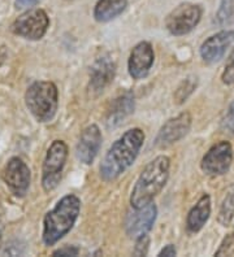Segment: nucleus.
<instances>
[{"label":"nucleus","instance_id":"21","mask_svg":"<svg viewBox=\"0 0 234 257\" xmlns=\"http://www.w3.org/2000/svg\"><path fill=\"white\" fill-rule=\"evenodd\" d=\"M197 87V78H186L181 85L178 86V88L176 90L175 99L178 104L184 103L187 97L193 94V91Z\"/></svg>","mask_w":234,"mask_h":257},{"label":"nucleus","instance_id":"18","mask_svg":"<svg viewBox=\"0 0 234 257\" xmlns=\"http://www.w3.org/2000/svg\"><path fill=\"white\" fill-rule=\"evenodd\" d=\"M128 7V0H98L94 8V19L108 22L119 17Z\"/></svg>","mask_w":234,"mask_h":257},{"label":"nucleus","instance_id":"8","mask_svg":"<svg viewBox=\"0 0 234 257\" xmlns=\"http://www.w3.org/2000/svg\"><path fill=\"white\" fill-rule=\"evenodd\" d=\"M233 163V148L226 141H221L209 148L203 156L200 168L207 176L218 177L228 173Z\"/></svg>","mask_w":234,"mask_h":257},{"label":"nucleus","instance_id":"6","mask_svg":"<svg viewBox=\"0 0 234 257\" xmlns=\"http://www.w3.org/2000/svg\"><path fill=\"white\" fill-rule=\"evenodd\" d=\"M203 10L199 4L182 3L169 13L166 19V28L172 35L181 37L186 35L194 29L202 19Z\"/></svg>","mask_w":234,"mask_h":257},{"label":"nucleus","instance_id":"9","mask_svg":"<svg viewBox=\"0 0 234 257\" xmlns=\"http://www.w3.org/2000/svg\"><path fill=\"white\" fill-rule=\"evenodd\" d=\"M4 183L15 196H25L30 187L31 174L29 166L20 157H12L4 166L2 173Z\"/></svg>","mask_w":234,"mask_h":257},{"label":"nucleus","instance_id":"17","mask_svg":"<svg viewBox=\"0 0 234 257\" xmlns=\"http://www.w3.org/2000/svg\"><path fill=\"white\" fill-rule=\"evenodd\" d=\"M209 214H211V198L209 195L204 194L197 204L190 209L186 218V229L190 234L200 231L203 226L208 221Z\"/></svg>","mask_w":234,"mask_h":257},{"label":"nucleus","instance_id":"19","mask_svg":"<svg viewBox=\"0 0 234 257\" xmlns=\"http://www.w3.org/2000/svg\"><path fill=\"white\" fill-rule=\"evenodd\" d=\"M215 25L220 28L231 25L234 22V0H221L215 16Z\"/></svg>","mask_w":234,"mask_h":257},{"label":"nucleus","instance_id":"29","mask_svg":"<svg viewBox=\"0 0 234 257\" xmlns=\"http://www.w3.org/2000/svg\"><path fill=\"white\" fill-rule=\"evenodd\" d=\"M6 59H7V50L4 46H2V47H0V66H2V64H3L4 61H6Z\"/></svg>","mask_w":234,"mask_h":257},{"label":"nucleus","instance_id":"25","mask_svg":"<svg viewBox=\"0 0 234 257\" xmlns=\"http://www.w3.org/2000/svg\"><path fill=\"white\" fill-rule=\"evenodd\" d=\"M234 245V234H229V235L225 236V239L222 240L221 245L218 248V251H216V256H221V254H228L230 252V249Z\"/></svg>","mask_w":234,"mask_h":257},{"label":"nucleus","instance_id":"3","mask_svg":"<svg viewBox=\"0 0 234 257\" xmlns=\"http://www.w3.org/2000/svg\"><path fill=\"white\" fill-rule=\"evenodd\" d=\"M81 210V200L73 194L65 195L47 212L43 220L42 239L47 247L56 244L73 229Z\"/></svg>","mask_w":234,"mask_h":257},{"label":"nucleus","instance_id":"23","mask_svg":"<svg viewBox=\"0 0 234 257\" xmlns=\"http://www.w3.org/2000/svg\"><path fill=\"white\" fill-rule=\"evenodd\" d=\"M221 81L224 85H233L234 83V51L229 57L228 63L225 65L224 72L221 74Z\"/></svg>","mask_w":234,"mask_h":257},{"label":"nucleus","instance_id":"2","mask_svg":"<svg viewBox=\"0 0 234 257\" xmlns=\"http://www.w3.org/2000/svg\"><path fill=\"white\" fill-rule=\"evenodd\" d=\"M171 160L169 157L158 156L146 165L140 176L138 177L134 188L130 195L131 208H142L152 203L153 199L160 194L169 178Z\"/></svg>","mask_w":234,"mask_h":257},{"label":"nucleus","instance_id":"30","mask_svg":"<svg viewBox=\"0 0 234 257\" xmlns=\"http://www.w3.org/2000/svg\"><path fill=\"white\" fill-rule=\"evenodd\" d=\"M0 238H2V235H0Z\"/></svg>","mask_w":234,"mask_h":257},{"label":"nucleus","instance_id":"12","mask_svg":"<svg viewBox=\"0 0 234 257\" xmlns=\"http://www.w3.org/2000/svg\"><path fill=\"white\" fill-rule=\"evenodd\" d=\"M234 43V30H222L211 35L200 46L199 54L207 64L217 63Z\"/></svg>","mask_w":234,"mask_h":257},{"label":"nucleus","instance_id":"14","mask_svg":"<svg viewBox=\"0 0 234 257\" xmlns=\"http://www.w3.org/2000/svg\"><path fill=\"white\" fill-rule=\"evenodd\" d=\"M116 74V63L111 55H103L94 63L90 70L89 88L93 92H102L107 86L111 85Z\"/></svg>","mask_w":234,"mask_h":257},{"label":"nucleus","instance_id":"7","mask_svg":"<svg viewBox=\"0 0 234 257\" xmlns=\"http://www.w3.org/2000/svg\"><path fill=\"white\" fill-rule=\"evenodd\" d=\"M50 19L43 10H29L13 21L11 30L13 34L29 41H39L47 33Z\"/></svg>","mask_w":234,"mask_h":257},{"label":"nucleus","instance_id":"24","mask_svg":"<svg viewBox=\"0 0 234 257\" xmlns=\"http://www.w3.org/2000/svg\"><path fill=\"white\" fill-rule=\"evenodd\" d=\"M137 240V244L134 247V251H133V254L135 256H146L148 253V245H150V238L148 235H142L139 236Z\"/></svg>","mask_w":234,"mask_h":257},{"label":"nucleus","instance_id":"16","mask_svg":"<svg viewBox=\"0 0 234 257\" xmlns=\"http://www.w3.org/2000/svg\"><path fill=\"white\" fill-rule=\"evenodd\" d=\"M134 107L135 100L133 92L126 91L116 97L107 112V126L113 128L121 125L122 121L133 113Z\"/></svg>","mask_w":234,"mask_h":257},{"label":"nucleus","instance_id":"27","mask_svg":"<svg viewBox=\"0 0 234 257\" xmlns=\"http://www.w3.org/2000/svg\"><path fill=\"white\" fill-rule=\"evenodd\" d=\"M41 0H16L15 7L17 10H30L31 7H34Z\"/></svg>","mask_w":234,"mask_h":257},{"label":"nucleus","instance_id":"11","mask_svg":"<svg viewBox=\"0 0 234 257\" xmlns=\"http://www.w3.org/2000/svg\"><path fill=\"white\" fill-rule=\"evenodd\" d=\"M191 127V116L189 112H182L178 116L168 119L159 130L155 139V147L167 148L181 141Z\"/></svg>","mask_w":234,"mask_h":257},{"label":"nucleus","instance_id":"22","mask_svg":"<svg viewBox=\"0 0 234 257\" xmlns=\"http://www.w3.org/2000/svg\"><path fill=\"white\" fill-rule=\"evenodd\" d=\"M221 128L225 133L234 134V100L231 101L226 112H225L224 117H222Z\"/></svg>","mask_w":234,"mask_h":257},{"label":"nucleus","instance_id":"4","mask_svg":"<svg viewBox=\"0 0 234 257\" xmlns=\"http://www.w3.org/2000/svg\"><path fill=\"white\" fill-rule=\"evenodd\" d=\"M25 104L38 122H48L55 117L59 105L57 87L48 81L34 82L26 90Z\"/></svg>","mask_w":234,"mask_h":257},{"label":"nucleus","instance_id":"20","mask_svg":"<svg viewBox=\"0 0 234 257\" xmlns=\"http://www.w3.org/2000/svg\"><path fill=\"white\" fill-rule=\"evenodd\" d=\"M234 217V188L226 194L224 201H222L220 212H218L217 221L222 226H228Z\"/></svg>","mask_w":234,"mask_h":257},{"label":"nucleus","instance_id":"26","mask_svg":"<svg viewBox=\"0 0 234 257\" xmlns=\"http://www.w3.org/2000/svg\"><path fill=\"white\" fill-rule=\"evenodd\" d=\"M80 253V249L75 245H65V247H61L56 251H53L52 256H78Z\"/></svg>","mask_w":234,"mask_h":257},{"label":"nucleus","instance_id":"5","mask_svg":"<svg viewBox=\"0 0 234 257\" xmlns=\"http://www.w3.org/2000/svg\"><path fill=\"white\" fill-rule=\"evenodd\" d=\"M68 159V146L62 141H53L47 150L42 166V187L50 192L59 186L62 170Z\"/></svg>","mask_w":234,"mask_h":257},{"label":"nucleus","instance_id":"15","mask_svg":"<svg viewBox=\"0 0 234 257\" xmlns=\"http://www.w3.org/2000/svg\"><path fill=\"white\" fill-rule=\"evenodd\" d=\"M102 141H103V137H102L100 128L97 125L88 126L82 132L77 143V148H75V155H77L78 160L86 165L93 164L95 157L98 156Z\"/></svg>","mask_w":234,"mask_h":257},{"label":"nucleus","instance_id":"28","mask_svg":"<svg viewBox=\"0 0 234 257\" xmlns=\"http://www.w3.org/2000/svg\"><path fill=\"white\" fill-rule=\"evenodd\" d=\"M176 254H177V249H176L175 245L168 244V245H166V247L163 248L162 251L159 252V254H158V256L172 257V256H176Z\"/></svg>","mask_w":234,"mask_h":257},{"label":"nucleus","instance_id":"1","mask_svg":"<svg viewBox=\"0 0 234 257\" xmlns=\"http://www.w3.org/2000/svg\"><path fill=\"white\" fill-rule=\"evenodd\" d=\"M144 133L140 128L134 127L120 137L109 147L108 152L100 164V177L107 181H115L122 173L133 165L140 148L143 146Z\"/></svg>","mask_w":234,"mask_h":257},{"label":"nucleus","instance_id":"10","mask_svg":"<svg viewBox=\"0 0 234 257\" xmlns=\"http://www.w3.org/2000/svg\"><path fill=\"white\" fill-rule=\"evenodd\" d=\"M158 216V208L153 203L147 204L142 208H133L125 218V231L129 238L138 239L139 236L146 235L152 229Z\"/></svg>","mask_w":234,"mask_h":257},{"label":"nucleus","instance_id":"13","mask_svg":"<svg viewBox=\"0 0 234 257\" xmlns=\"http://www.w3.org/2000/svg\"><path fill=\"white\" fill-rule=\"evenodd\" d=\"M155 60V54L151 43L148 42H140L135 46L130 52L128 61L129 74L134 79L144 78Z\"/></svg>","mask_w":234,"mask_h":257}]
</instances>
